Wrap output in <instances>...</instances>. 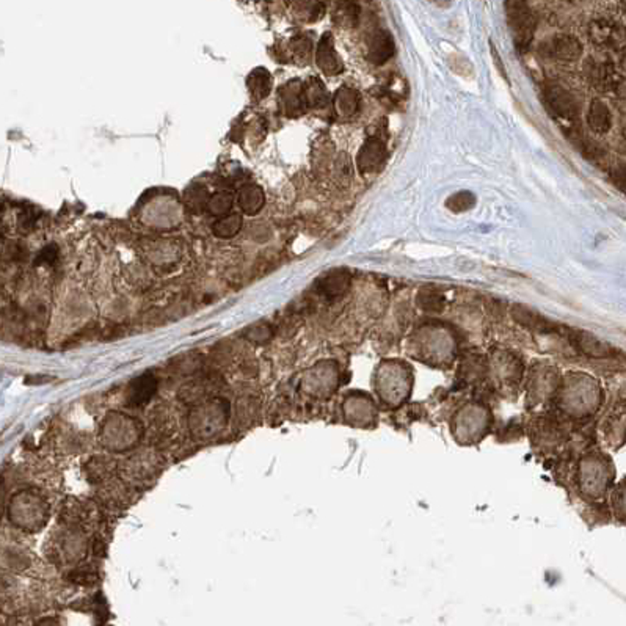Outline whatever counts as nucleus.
<instances>
[{"instance_id": "nucleus-1", "label": "nucleus", "mask_w": 626, "mask_h": 626, "mask_svg": "<svg viewBox=\"0 0 626 626\" xmlns=\"http://www.w3.org/2000/svg\"><path fill=\"white\" fill-rule=\"evenodd\" d=\"M141 435L143 426L140 421L124 413H110L101 426L99 440L105 449L122 452L137 446Z\"/></svg>"}, {"instance_id": "nucleus-2", "label": "nucleus", "mask_w": 626, "mask_h": 626, "mask_svg": "<svg viewBox=\"0 0 626 626\" xmlns=\"http://www.w3.org/2000/svg\"><path fill=\"white\" fill-rule=\"evenodd\" d=\"M9 515L21 529L38 531L48 522L49 505L40 493L33 490H24L11 497Z\"/></svg>"}, {"instance_id": "nucleus-3", "label": "nucleus", "mask_w": 626, "mask_h": 626, "mask_svg": "<svg viewBox=\"0 0 626 626\" xmlns=\"http://www.w3.org/2000/svg\"><path fill=\"white\" fill-rule=\"evenodd\" d=\"M230 418V405L223 399H210L190 411V430L195 438H212L226 426Z\"/></svg>"}, {"instance_id": "nucleus-4", "label": "nucleus", "mask_w": 626, "mask_h": 626, "mask_svg": "<svg viewBox=\"0 0 626 626\" xmlns=\"http://www.w3.org/2000/svg\"><path fill=\"white\" fill-rule=\"evenodd\" d=\"M505 11L515 44L524 49L531 43L535 30V18L526 0H505Z\"/></svg>"}, {"instance_id": "nucleus-5", "label": "nucleus", "mask_w": 626, "mask_h": 626, "mask_svg": "<svg viewBox=\"0 0 626 626\" xmlns=\"http://www.w3.org/2000/svg\"><path fill=\"white\" fill-rule=\"evenodd\" d=\"M548 110L562 124L575 126L579 122V105L567 90L557 84H548L543 90Z\"/></svg>"}, {"instance_id": "nucleus-6", "label": "nucleus", "mask_w": 626, "mask_h": 626, "mask_svg": "<svg viewBox=\"0 0 626 626\" xmlns=\"http://www.w3.org/2000/svg\"><path fill=\"white\" fill-rule=\"evenodd\" d=\"M541 54L559 62H576L583 55V44L571 35H557L543 44Z\"/></svg>"}, {"instance_id": "nucleus-7", "label": "nucleus", "mask_w": 626, "mask_h": 626, "mask_svg": "<svg viewBox=\"0 0 626 626\" xmlns=\"http://www.w3.org/2000/svg\"><path fill=\"white\" fill-rule=\"evenodd\" d=\"M387 159V146L380 137L371 135L365 145L361 146L357 156V167L363 175H371V173L379 171L382 163Z\"/></svg>"}, {"instance_id": "nucleus-8", "label": "nucleus", "mask_w": 626, "mask_h": 626, "mask_svg": "<svg viewBox=\"0 0 626 626\" xmlns=\"http://www.w3.org/2000/svg\"><path fill=\"white\" fill-rule=\"evenodd\" d=\"M315 63L327 75H338L342 72L344 63L335 49V40L331 33H325L320 38L318 48H315Z\"/></svg>"}, {"instance_id": "nucleus-9", "label": "nucleus", "mask_w": 626, "mask_h": 626, "mask_svg": "<svg viewBox=\"0 0 626 626\" xmlns=\"http://www.w3.org/2000/svg\"><path fill=\"white\" fill-rule=\"evenodd\" d=\"M585 74L589 75L592 85L601 90V92H609V90L617 88L618 74L610 62H597V60L590 58L585 63Z\"/></svg>"}, {"instance_id": "nucleus-10", "label": "nucleus", "mask_w": 626, "mask_h": 626, "mask_svg": "<svg viewBox=\"0 0 626 626\" xmlns=\"http://www.w3.org/2000/svg\"><path fill=\"white\" fill-rule=\"evenodd\" d=\"M394 55V40L387 30H377L367 44V60L374 65H383Z\"/></svg>"}, {"instance_id": "nucleus-11", "label": "nucleus", "mask_w": 626, "mask_h": 626, "mask_svg": "<svg viewBox=\"0 0 626 626\" xmlns=\"http://www.w3.org/2000/svg\"><path fill=\"white\" fill-rule=\"evenodd\" d=\"M280 104L286 115L289 117H297L306 110L300 82L292 80L280 90Z\"/></svg>"}, {"instance_id": "nucleus-12", "label": "nucleus", "mask_w": 626, "mask_h": 626, "mask_svg": "<svg viewBox=\"0 0 626 626\" xmlns=\"http://www.w3.org/2000/svg\"><path fill=\"white\" fill-rule=\"evenodd\" d=\"M239 207L247 215H256L266 205V193L256 184H245L237 193Z\"/></svg>"}, {"instance_id": "nucleus-13", "label": "nucleus", "mask_w": 626, "mask_h": 626, "mask_svg": "<svg viewBox=\"0 0 626 626\" xmlns=\"http://www.w3.org/2000/svg\"><path fill=\"white\" fill-rule=\"evenodd\" d=\"M587 123L595 134H608L612 126V113H610L608 104L601 99H593L590 102L589 113H587Z\"/></svg>"}, {"instance_id": "nucleus-14", "label": "nucleus", "mask_w": 626, "mask_h": 626, "mask_svg": "<svg viewBox=\"0 0 626 626\" xmlns=\"http://www.w3.org/2000/svg\"><path fill=\"white\" fill-rule=\"evenodd\" d=\"M157 380L151 374H145L134 380L129 389V402L135 406H141L151 401V397L156 394Z\"/></svg>"}, {"instance_id": "nucleus-15", "label": "nucleus", "mask_w": 626, "mask_h": 626, "mask_svg": "<svg viewBox=\"0 0 626 626\" xmlns=\"http://www.w3.org/2000/svg\"><path fill=\"white\" fill-rule=\"evenodd\" d=\"M361 97L355 88L342 87L339 88L335 96V107L339 115L344 118H349L360 110Z\"/></svg>"}, {"instance_id": "nucleus-16", "label": "nucleus", "mask_w": 626, "mask_h": 626, "mask_svg": "<svg viewBox=\"0 0 626 626\" xmlns=\"http://www.w3.org/2000/svg\"><path fill=\"white\" fill-rule=\"evenodd\" d=\"M350 276L344 270H333L325 275L319 283V289L328 297H338L349 289Z\"/></svg>"}, {"instance_id": "nucleus-17", "label": "nucleus", "mask_w": 626, "mask_h": 626, "mask_svg": "<svg viewBox=\"0 0 626 626\" xmlns=\"http://www.w3.org/2000/svg\"><path fill=\"white\" fill-rule=\"evenodd\" d=\"M301 95L306 109H320L328 102V92L319 79H309L301 85Z\"/></svg>"}, {"instance_id": "nucleus-18", "label": "nucleus", "mask_w": 626, "mask_h": 626, "mask_svg": "<svg viewBox=\"0 0 626 626\" xmlns=\"http://www.w3.org/2000/svg\"><path fill=\"white\" fill-rule=\"evenodd\" d=\"M247 87L254 99H266L271 92V75L266 68H256L247 77Z\"/></svg>"}, {"instance_id": "nucleus-19", "label": "nucleus", "mask_w": 626, "mask_h": 626, "mask_svg": "<svg viewBox=\"0 0 626 626\" xmlns=\"http://www.w3.org/2000/svg\"><path fill=\"white\" fill-rule=\"evenodd\" d=\"M589 36L598 46H614L618 41V28L609 21H595L590 24Z\"/></svg>"}, {"instance_id": "nucleus-20", "label": "nucleus", "mask_w": 626, "mask_h": 626, "mask_svg": "<svg viewBox=\"0 0 626 626\" xmlns=\"http://www.w3.org/2000/svg\"><path fill=\"white\" fill-rule=\"evenodd\" d=\"M361 10L355 0H338L335 6V19L339 26L352 28L360 22Z\"/></svg>"}, {"instance_id": "nucleus-21", "label": "nucleus", "mask_w": 626, "mask_h": 626, "mask_svg": "<svg viewBox=\"0 0 626 626\" xmlns=\"http://www.w3.org/2000/svg\"><path fill=\"white\" fill-rule=\"evenodd\" d=\"M291 9L298 19L306 22L318 21L323 14L320 0H291Z\"/></svg>"}, {"instance_id": "nucleus-22", "label": "nucleus", "mask_w": 626, "mask_h": 626, "mask_svg": "<svg viewBox=\"0 0 626 626\" xmlns=\"http://www.w3.org/2000/svg\"><path fill=\"white\" fill-rule=\"evenodd\" d=\"M242 230V217L237 214H228L218 218L212 225L214 236L218 239H231Z\"/></svg>"}, {"instance_id": "nucleus-23", "label": "nucleus", "mask_w": 626, "mask_h": 626, "mask_svg": "<svg viewBox=\"0 0 626 626\" xmlns=\"http://www.w3.org/2000/svg\"><path fill=\"white\" fill-rule=\"evenodd\" d=\"M210 195L206 187L203 185H190L184 190V205L193 214H200L207 207V201Z\"/></svg>"}, {"instance_id": "nucleus-24", "label": "nucleus", "mask_w": 626, "mask_h": 626, "mask_svg": "<svg viewBox=\"0 0 626 626\" xmlns=\"http://www.w3.org/2000/svg\"><path fill=\"white\" fill-rule=\"evenodd\" d=\"M232 205H234V197L230 192H218L209 198L206 209L209 210V214H212L215 217H223L230 214Z\"/></svg>"}, {"instance_id": "nucleus-25", "label": "nucleus", "mask_w": 626, "mask_h": 626, "mask_svg": "<svg viewBox=\"0 0 626 626\" xmlns=\"http://www.w3.org/2000/svg\"><path fill=\"white\" fill-rule=\"evenodd\" d=\"M446 206L448 209L452 210V212H466V210H470L476 206V197H474L471 192L466 190L458 192L448 198Z\"/></svg>"}, {"instance_id": "nucleus-26", "label": "nucleus", "mask_w": 626, "mask_h": 626, "mask_svg": "<svg viewBox=\"0 0 626 626\" xmlns=\"http://www.w3.org/2000/svg\"><path fill=\"white\" fill-rule=\"evenodd\" d=\"M291 48L293 50V54H296L298 58L306 60L309 55H311L313 43L306 36H297V38H293V40H292Z\"/></svg>"}, {"instance_id": "nucleus-27", "label": "nucleus", "mask_w": 626, "mask_h": 626, "mask_svg": "<svg viewBox=\"0 0 626 626\" xmlns=\"http://www.w3.org/2000/svg\"><path fill=\"white\" fill-rule=\"evenodd\" d=\"M57 256H58L57 247L48 245V247H44L40 253H38L35 264H38V266H41V264H54L57 261Z\"/></svg>"}, {"instance_id": "nucleus-28", "label": "nucleus", "mask_w": 626, "mask_h": 626, "mask_svg": "<svg viewBox=\"0 0 626 626\" xmlns=\"http://www.w3.org/2000/svg\"><path fill=\"white\" fill-rule=\"evenodd\" d=\"M338 175H341L342 178L349 179V180L352 179V176H353V170H352L350 157H347V156L339 157V161H338Z\"/></svg>"}, {"instance_id": "nucleus-29", "label": "nucleus", "mask_w": 626, "mask_h": 626, "mask_svg": "<svg viewBox=\"0 0 626 626\" xmlns=\"http://www.w3.org/2000/svg\"><path fill=\"white\" fill-rule=\"evenodd\" d=\"M35 222H36V212H35L33 209L22 210V214L19 215V225H21V228L30 230V228H32V226L35 225Z\"/></svg>"}]
</instances>
